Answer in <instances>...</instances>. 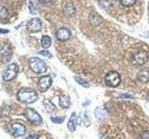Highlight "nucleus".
<instances>
[{"label": "nucleus", "instance_id": "nucleus-1", "mask_svg": "<svg viewBox=\"0 0 149 139\" xmlns=\"http://www.w3.org/2000/svg\"><path fill=\"white\" fill-rule=\"evenodd\" d=\"M17 98L22 103L31 104L37 100V94L31 88H22L17 93Z\"/></svg>", "mask_w": 149, "mask_h": 139}, {"label": "nucleus", "instance_id": "nucleus-2", "mask_svg": "<svg viewBox=\"0 0 149 139\" xmlns=\"http://www.w3.org/2000/svg\"><path fill=\"white\" fill-rule=\"evenodd\" d=\"M148 58H149V55L146 51L139 50L132 56L130 61L135 66H143V64H146L147 62Z\"/></svg>", "mask_w": 149, "mask_h": 139}, {"label": "nucleus", "instance_id": "nucleus-3", "mask_svg": "<svg viewBox=\"0 0 149 139\" xmlns=\"http://www.w3.org/2000/svg\"><path fill=\"white\" fill-rule=\"evenodd\" d=\"M105 85L109 87H116L120 85L121 83V77L118 72L110 71L106 73L104 77Z\"/></svg>", "mask_w": 149, "mask_h": 139}, {"label": "nucleus", "instance_id": "nucleus-4", "mask_svg": "<svg viewBox=\"0 0 149 139\" xmlns=\"http://www.w3.org/2000/svg\"><path fill=\"white\" fill-rule=\"evenodd\" d=\"M29 67L35 73H44L47 71V65L38 58H32L29 59Z\"/></svg>", "mask_w": 149, "mask_h": 139}, {"label": "nucleus", "instance_id": "nucleus-5", "mask_svg": "<svg viewBox=\"0 0 149 139\" xmlns=\"http://www.w3.org/2000/svg\"><path fill=\"white\" fill-rule=\"evenodd\" d=\"M18 72H19V68L17 65L15 63L10 64L6 70H5V72L3 73L4 81H6V82L12 81L13 79L17 76Z\"/></svg>", "mask_w": 149, "mask_h": 139}, {"label": "nucleus", "instance_id": "nucleus-6", "mask_svg": "<svg viewBox=\"0 0 149 139\" xmlns=\"http://www.w3.org/2000/svg\"><path fill=\"white\" fill-rule=\"evenodd\" d=\"M24 116H25V118L33 124L39 125L42 122V119L40 117V115L33 109H29V108L26 109L24 111Z\"/></svg>", "mask_w": 149, "mask_h": 139}, {"label": "nucleus", "instance_id": "nucleus-7", "mask_svg": "<svg viewBox=\"0 0 149 139\" xmlns=\"http://www.w3.org/2000/svg\"><path fill=\"white\" fill-rule=\"evenodd\" d=\"M52 85V78L50 75H44L38 80V89L41 92H46Z\"/></svg>", "mask_w": 149, "mask_h": 139}, {"label": "nucleus", "instance_id": "nucleus-8", "mask_svg": "<svg viewBox=\"0 0 149 139\" xmlns=\"http://www.w3.org/2000/svg\"><path fill=\"white\" fill-rule=\"evenodd\" d=\"M12 57V49L10 47V45L8 44L4 45L1 49H0V58H1L2 61L4 63L8 62L11 59Z\"/></svg>", "mask_w": 149, "mask_h": 139}, {"label": "nucleus", "instance_id": "nucleus-9", "mask_svg": "<svg viewBox=\"0 0 149 139\" xmlns=\"http://www.w3.org/2000/svg\"><path fill=\"white\" fill-rule=\"evenodd\" d=\"M25 132H26V128H25L24 125L22 124V123L15 122V123H12L10 125V133L15 137L24 136Z\"/></svg>", "mask_w": 149, "mask_h": 139}, {"label": "nucleus", "instance_id": "nucleus-10", "mask_svg": "<svg viewBox=\"0 0 149 139\" xmlns=\"http://www.w3.org/2000/svg\"><path fill=\"white\" fill-rule=\"evenodd\" d=\"M41 28H42V22L37 18L31 19L27 23V30L30 32H37L41 30Z\"/></svg>", "mask_w": 149, "mask_h": 139}, {"label": "nucleus", "instance_id": "nucleus-11", "mask_svg": "<svg viewBox=\"0 0 149 139\" xmlns=\"http://www.w3.org/2000/svg\"><path fill=\"white\" fill-rule=\"evenodd\" d=\"M71 37V32L67 29V28H60V29L56 32V38L60 42H65L70 39Z\"/></svg>", "mask_w": 149, "mask_h": 139}, {"label": "nucleus", "instance_id": "nucleus-12", "mask_svg": "<svg viewBox=\"0 0 149 139\" xmlns=\"http://www.w3.org/2000/svg\"><path fill=\"white\" fill-rule=\"evenodd\" d=\"M88 20H90V23L92 26H98L102 22V18L100 15H98V13L95 11H93L90 14Z\"/></svg>", "mask_w": 149, "mask_h": 139}, {"label": "nucleus", "instance_id": "nucleus-13", "mask_svg": "<svg viewBox=\"0 0 149 139\" xmlns=\"http://www.w3.org/2000/svg\"><path fill=\"white\" fill-rule=\"evenodd\" d=\"M63 12L65 17L71 18L74 15V13H76V8H74V7L73 6V4H67L64 6Z\"/></svg>", "mask_w": 149, "mask_h": 139}, {"label": "nucleus", "instance_id": "nucleus-14", "mask_svg": "<svg viewBox=\"0 0 149 139\" xmlns=\"http://www.w3.org/2000/svg\"><path fill=\"white\" fill-rule=\"evenodd\" d=\"M137 79L142 83L149 82V71L148 70H141L137 74Z\"/></svg>", "mask_w": 149, "mask_h": 139}, {"label": "nucleus", "instance_id": "nucleus-15", "mask_svg": "<svg viewBox=\"0 0 149 139\" xmlns=\"http://www.w3.org/2000/svg\"><path fill=\"white\" fill-rule=\"evenodd\" d=\"M59 103L60 106L62 107L63 109H67L71 105V100H70V97L66 95H62L60 96V99H59Z\"/></svg>", "mask_w": 149, "mask_h": 139}, {"label": "nucleus", "instance_id": "nucleus-16", "mask_svg": "<svg viewBox=\"0 0 149 139\" xmlns=\"http://www.w3.org/2000/svg\"><path fill=\"white\" fill-rule=\"evenodd\" d=\"M95 116L100 120L104 119L107 116V111L104 109V107L102 106V107H99V108H97L95 109Z\"/></svg>", "mask_w": 149, "mask_h": 139}, {"label": "nucleus", "instance_id": "nucleus-17", "mask_svg": "<svg viewBox=\"0 0 149 139\" xmlns=\"http://www.w3.org/2000/svg\"><path fill=\"white\" fill-rule=\"evenodd\" d=\"M99 6L104 9H108L113 6V0H98Z\"/></svg>", "mask_w": 149, "mask_h": 139}, {"label": "nucleus", "instance_id": "nucleus-18", "mask_svg": "<svg viewBox=\"0 0 149 139\" xmlns=\"http://www.w3.org/2000/svg\"><path fill=\"white\" fill-rule=\"evenodd\" d=\"M74 119H76V113H73L71 118H70L69 122L67 123V127L70 132H74L76 131V123H74Z\"/></svg>", "mask_w": 149, "mask_h": 139}, {"label": "nucleus", "instance_id": "nucleus-19", "mask_svg": "<svg viewBox=\"0 0 149 139\" xmlns=\"http://www.w3.org/2000/svg\"><path fill=\"white\" fill-rule=\"evenodd\" d=\"M51 45V38L49 35H44L41 39V45L44 48H49Z\"/></svg>", "mask_w": 149, "mask_h": 139}, {"label": "nucleus", "instance_id": "nucleus-20", "mask_svg": "<svg viewBox=\"0 0 149 139\" xmlns=\"http://www.w3.org/2000/svg\"><path fill=\"white\" fill-rule=\"evenodd\" d=\"M43 104L45 107V109L48 111V112H52V111L55 109V106L52 104V102H51L49 99H44Z\"/></svg>", "mask_w": 149, "mask_h": 139}, {"label": "nucleus", "instance_id": "nucleus-21", "mask_svg": "<svg viewBox=\"0 0 149 139\" xmlns=\"http://www.w3.org/2000/svg\"><path fill=\"white\" fill-rule=\"evenodd\" d=\"M8 16H9V13L7 8H5L4 6H0V19H1V20H7Z\"/></svg>", "mask_w": 149, "mask_h": 139}, {"label": "nucleus", "instance_id": "nucleus-22", "mask_svg": "<svg viewBox=\"0 0 149 139\" xmlns=\"http://www.w3.org/2000/svg\"><path fill=\"white\" fill-rule=\"evenodd\" d=\"M119 2L123 7L130 8V7H132L133 5L137 2V0H119Z\"/></svg>", "mask_w": 149, "mask_h": 139}, {"label": "nucleus", "instance_id": "nucleus-23", "mask_svg": "<svg viewBox=\"0 0 149 139\" xmlns=\"http://www.w3.org/2000/svg\"><path fill=\"white\" fill-rule=\"evenodd\" d=\"M74 80L77 81V83H79V85L84 86V87H86V88L90 87V83H88V82H86L85 80H83V79H81L80 77H74Z\"/></svg>", "mask_w": 149, "mask_h": 139}, {"label": "nucleus", "instance_id": "nucleus-24", "mask_svg": "<svg viewBox=\"0 0 149 139\" xmlns=\"http://www.w3.org/2000/svg\"><path fill=\"white\" fill-rule=\"evenodd\" d=\"M91 120L90 117H88V113L86 111L85 114H84V124H85L86 127H88L91 125Z\"/></svg>", "mask_w": 149, "mask_h": 139}, {"label": "nucleus", "instance_id": "nucleus-25", "mask_svg": "<svg viewBox=\"0 0 149 139\" xmlns=\"http://www.w3.org/2000/svg\"><path fill=\"white\" fill-rule=\"evenodd\" d=\"M28 7H29V11H30V13H32L33 15H36V14L37 13V10H36V7H35V4L33 3L32 1H30L29 4H28Z\"/></svg>", "mask_w": 149, "mask_h": 139}, {"label": "nucleus", "instance_id": "nucleus-26", "mask_svg": "<svg viewBox=\"0 0 149 139\" xmlns=\"http://www.w3.org/2000/svg\"><path fill=\"white\" fill-rule=\"evenodd\" d=\"M50 120L52 122H54V123H63V120H64V118H62V117H51Z\"/></svg>", "mask_w": 149, "mask_h": 139}, {"label": "nucleus", "instance_id": "nucleus-27", "mask_svg": "<svg viewBox=\"0 0 149 139\" xmlns=\"http://www.w3.org/2000/svg\"><path fill=\"white\" fill-rule=\"evenodd\" d=\"M38 53H39L40 55H42V56H44V57L49 58H52V55H51V53L49 52V51L44 50V51H40V52H38Z\"/></svg>", "mask_w": 149, "mask_h": 139}, {"label": "nucleus", "instance_id": "nucleus-28", "mask_svg": "<svg viewBox=\"0 0 149 139\" xmlns=\"http://www.w3.org/2000/svg\"><path fill=\"white\" fill-rule=\"evenodd\" d=\"M9 111H10V107H8V106H6L5 108L2 109V115L3 116H7L9 114Z\"/></svg>", "mask_w": 149, "mask_h": 139}, {"label": "nucleus", "instance_id": "nucleus-29", "mask_svg": "<svg viewBox=\"0 0 149 139\" xmlns=\"http://www.w3.org/2000/svg\"><path fill=\"white\" fill-rule=\"evenodd\" d=\"M53 0H39V2L42 4V5H49L52 3Z\"/></svg>", "mask_w": 149, "mask_h": 139}, {"label": "nucleus", "instance_id": "nucleus-30", "mask_svg": "<svg viewBox=\"0 0 149 139\" xmlns=\"http://www.w3.org/2000/svg\"><path fill=\"white\" fill-rule=\"evenodd\" d=\"M141 139H149V132H143L142 133Z\"/></svg>", "mask_w": 149, "mask_h": 139}, {"label": "nucleus", "instance_id": "nucleus-31", "mask_svg": "<svg viewBox=\"0 0 149 139\" xmlns=\"http://www.w3.org/2000/svg\"><path fill=\"white\" fill-rule=\"evenodd\" d=\"M38 137H39L38 134H30L26 139H38Z\"/></svg>", "mask_w": 149, "mask_h": 139}, {"label": "nucleus", "instance_id": "nucleus-32", "mask_svg": "<svg viewBox=\"0 0 149 139\" xmlns=\"http://www.w3.org/2000/svg\"><path fill=\"white\" fill-rule=\"evenodd\" d=\"M120 97H125V98H133L132 96H129V95H121Z\"/></svg>", "mask_w": 149, "mask_h": 139}, {"label": "nucleus", "instance_id": "nucleus-33", "mask_svg": "<svg viewBox=\"0 0 149 139\" xmlns=\"http://www.w3.org/2000/svg\"><path fill=\"white\" fill-rule=\"evenodd\" d=\"M0 32H1V34H7V32H8V30H5V29H0Z\"/></svg>", "mask_w": 149, "mask_h": 139}, {"label": "nucleus", "instance_id": "nucleus-34", "mask_svg": "<svg viewBox=\"0 0 149 139\" xmlns=\"http://www.w3.org/2000/svg\"><path fill=\"white\" fill-rule=\"evenodd\" d=\"M146 98H147V101L149 102V94L147 95V96H146Z\"/></svg>", "mask_w": 149, "mask_h": 139}, {"label": "nucleus", "instance_id": "nucleus-35", "mask_svg": "<svg viewBox=\"0 0 149 139\" xmlns=\"http://www.w3.org/2000/svg\"><path fill=\"white\" fill-rule=\"evenodd\" d=\"M148 11H149V4H148Z\"/></svg>", "mask_w": 149, "mask_h": 139}]
</instances>
